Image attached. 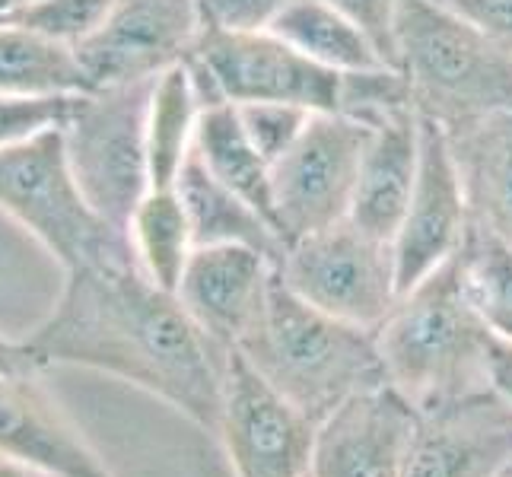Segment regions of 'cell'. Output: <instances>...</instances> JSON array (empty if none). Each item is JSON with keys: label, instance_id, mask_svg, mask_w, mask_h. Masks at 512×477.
Instances as JSON below:
<instances>
[{"label": "cell", "instance_id": "5b68a950", "mask_svg": "<svg viewBox=\"0 0 512 477\" xmlns=\"http://www.w3.org/2000/svg\"><path fill=\"white\" fill-rule=\"evenodd\" d=\"M0 210L29 229L58 258L64 274L137 261L131 236L102 220L83 198L61 128L0 150Z\"/></svg>", "mask_w": 512, "mask_h": 477}, {"label": "cell", "instance_id": "30bf717a", "mask_svg": "<svg viewBox=\"0 0 512 477\" xmlns=\"http://www.w3.org/2000/svg\"><path fill=\"white\" fill-rule=\"evenodd\" d=\"M319 423L280 395L239 350L229 353L220 443L236 477H309Z\"/></svg>", "mask_w": 512, "mask_h": 477}, {"label": "cell", "instance_id": "8d00e7d4", "mask_svg": "<svg viewBox=\"0 0 512 477\" xmlns=\"http://www.w3.org/2000/svg\"><path fill=\"white\" fill-rule=\"evenodd\" d=\"M497 477H512V465H506V468H503V471H500Z\"/></svg>", "mask_w": 512, "mask_h": 477}, {"label": "cell", "instance_id": "1f68e13d", "mask_svg": "<svg viewBox=\"0 0 512 477\" xmlns=\"http://www.w3.org/2000/svg\"><path fill=\"white\" fill-rule=\"evenodd\" d=\"M512 58V0H446Z\"/></svg>", "mask_w": 512, "mask_h": 477}, {"label": "cell", "instance_id": "9c48e42d", "mask_svg": "<svg viewBox=\"0 0 512 477\" xmlns=\"http://www.w3.org/2000/svg\"><path fill=\"white\" fill-rule=\"evenodd\" d=\"M369 131L353 118L315 112L296 144L271 166L277 229L287 245L347 220Z\"/></svg>", "mask_w": 512, "mask_h": 477}, {"label": "cell", "instance_id": "3957f363", "mask_svg": "<svg viewBox=\"0 0 512 477\" xmlns=\"http://www.w3.org/2000/svg\"><path fill=\"white\" fill-rule=\"evenodd\" d=\"M236 350L315 423L347 398L385 385L376 331L309 306L277 268L261 315Z\"/></svg>", "mask_w": 512, "mask_h": 477}, {"label": "cell", "instance_id": "f546056e", "mask_svg": "<svg viewBox=\"0 0 512 477\" xmlns=\"http://www.w3.org/2000/svg\"><path fill=\"white\" fill-rule=\"evenodd\" d=\"M293 0H198L204 29L214 32H264L277 23Z\"/></svg>", "mask_w": 512, "mask_h": 477}, {"label": "cell", "instance_id": "4dcf8cb0", "mask_svg": "<svg viewBox=\"0 0 512 477\" xmlns=\"http://www.w3.org/2000/svg\"><path fill=\"white\" fill-rule=\"evenodd\" d=\"M325 4L357 23L379 48L382 61L395 67V16L401 0H325Z\"/></svg>", "mask_w": 512, "mask_h": 477}, {"label": "cell", "instance_id": "4316f807", "mask_svg": "<svg viewBox=\"0 0 512 477\" xmlns=\"http://www.w3.org/2000/svg\"><path fill=\"white\" fill-rule=\"evenodd\" d=\"M112 4L115 0H32V4L0 16V20L29 26L67 45H80L86 35L99 29Z\"/></svg>", "mask_w": 512, "mask_h": 477}, {"label": "cell", "instance_id": "ba28073f", "mask_svg": "<svg viewBox=\"0 0 512 477\" xmlns=\"http://www.w3.org/2000/svg\"><path fill=\"white\" fill-rule=\"evenodd\" d=\"M277 274L309 306L369 331L401 299L392 242L369 236L353 220L293 239Z\"/></svg>", "mask_w": 512, "mask_h": 477}, {"label": "cell", "instance_id": "d4e9b609", "mask_svg": "<svg viewBox=\"0 0 512 477\" xmlns=\"http://www.w3.org/2000/svg\"><path fill=\"white\" fill-rule=\"evenodd\" d=\"M458 268L487 328L497 338L512 341V245L484 233L481 226H468Z\"/></svg>", "mask_w": 512, "mask_h": 477}, {"label": "cell", "instance_id": "52a82bcc", "mask_svg": "<svg viewBox=\"0 0 512 477\" xmlns=\"http://www.w3.org/2000/svg\"><path fill=\"white\" fill-rule=\"evenodd\" d=\"M201 109L220 102H287L309 112L338 115L341 77L296 51L274 32L204 29L185 61Z\"/></svg>", "mask_w": 512, "mask_h": 477}, {"label": "cell", "instance_id": "8fae6325", "mask_svg": "<svg viewBox=\"0 0 512 477\" xmlns=\"http://www.w3.org/2000/svg\"><path fill=\"white\" fill-rule=\"evenodd\" d=\"M204 35L198 0H115L77 48L93 90L156 80L185 64Z\"/></svg>", "mask_w": 512, "mask_h": 477}, {"label": "cell", "instance_id": "7a4b0ae2", "mask_svg": "<svg viewBox=\"0 0 512 477\" xmlns=\"http://www.w3.org/2000/svg\"><path fill=\"white\" fill-rule=\"evenodd\" d=\"M385 382L423 414L493 388V331L465 290L458 255L401 293L376 328Z\"/></svg>", "mask_w": 512, "mask_h": 477}, {"label": "cell", "instance_id": "7c38bea8", "mask_svg": "<svg viewBox=\"0 0 512 477\" xmlns=\"http://www.w3.org/2000/svg\"><path fill=\"white\" fill-rule=\"evenodd\" d=\"M471 226L468 198L446 128L420 115V166L408 214L392 242L398 290L408 293L423 277L462 252Z\"/></svg>", "mask_w": 512, "mask_h": 477}, {"label": "cell", "instance_id": "44dd1931", "mask_svg": "<svg viewBox=\"0 0 512 477\" xmlns=\"http://www.w3.org/2000/svg\"><path fill=\"white\" fill-rule=\"evenodd\" d=\"M194 147H198L204 166L214 172L226 188H233L239 198L249 201L258 214L277 229L271 163L255 150L249 134H245L236 102H220V105H210V109H201L198 131H194Z\"/></svg>", "mask_w": 512, "mask_h": 477}, {"label": "cell", "instance_id": "e575fe53", "mask_svg": "<svg viewBox=\"0 0 512 477\" xmlns=\"http://www.w3.org/2000/svg\"><path fill=\"white\" fill-rule=\"evenodd\" d=\"M0 477H51V474H42L35 468H26V465H16L10 458L0 455Z\"/></svg>", "mask_w": 512, "mask_h": 477}, {"label": "cell", "instance_id": "277c9868", "mask_svg": "<svg viewBox=\"0 0 512 477\" xmlns=\"http://www.w3.org/2000/svg\"><path fill=\"white\" fill-rule=\"evenodd\" d=\"M395 70L408 77L417 115L439 125L512 112V58L446 0H401Z\"/></svg>", "mask_w": 512, "mask_h": 477}, {"label": "cell", "instance_id": "83f0119b", "mask_svg": "<svg viewBox=\"0 0 512 477\" xmlns=\"http://www.w3.org/2000/svg\"><path fill=\"white\" fill-rule=\"evenodd\" d=\"M236 109L245 134H249L255 150L271 166L296 144L299 134L306 131L309 118L315 115L309 109H299V105H287V102H242Z\"/></svg>", "mask_w": 512, "mask_h": 477}, {"label": "cell", "instance_id": "e0dca14e", "mask_svg": "<svg viewBox=\"0 0 512 477\" xmlns=\"http://www.w3.org/2000/svg\"><path fill=\"white\" fill-rule=\"evenodd\" d=\"M420 166V115H401L369 131L360 159L350 214L360 229L382 242H395L408 214Z\"/></svg>", "mask_w": 512, "mask_h": 477}, {"label": "cell", "instance_id": "2e32d148", "mask_svg": "<svg viewBox=\"0 0 512 477\" xmlns=\"http://www.w3.org/2000/svg\"><path fill=\"white\" fill-rule=\"evenodd\" d=\"M274 268L249 245H204L191 252L175 296L210 341L236 350L261 315Z\"/></svg>", "mask_w": 512, "mask_h": 477}, {"label": "cell", "instance_id": "d6986e66", "mask_svg": "<svg viewBox=\"0 0 512 477\" xmlns=\"http://www.w3.org/2000/svg\"><path fill=\"white\" fill-rule=\"evenodd\" d=\"M175 191L185 204L194 249H204V245H249V249L268 255L274 264L284 258L287 245L277 229L204 166L198 147L188 153Z\"/></svg>", "mask_w": 512, "mask_h": 477}, {"label": "cell", "instance_id": "ffe728a7", "mask_svg": "<svg viewBox=\"0 0 512 477\" xmlns=\"http://www.w3.org/2000/svg\"><path fill=\"white\" fill-rule=\"evenodd\" d=\"M93 83L77 48L29 26L0 20V96H83Z\"/></svg>", "mask_w": 512, "mask_h": 477}, {"label": "cell", "instance_id": "8992f818", "mask_svg": "<svg viewBox=\"0 0 512 477\" xmlns=\"http://www.w3.org/2000/svg\"><path fill=\"white\" fill-rule=\"evenodd\" d=\"M156 80L102 86L77 99L64 150L83 198L102 220L125 229L150 191L147 118Z\"/></svg>", "mask_w": 512, "mask_h": 477}, {"label": "cell", "instance_id": "d590c367", "mask_svg": "<svg viewBox=\"0 0 512 477\" xmlns=\"http://www.w3.org/2000/svg\"><path fill=\"white\" fill-rule=\"evenodd\" d=\"M26 4H32V0H0V16H7V13H13V10L26 7Z\"/></svg>", "mask_w": 512, "mask_h": 477}, {"label": "cell", "instance_id": "6da1fadb", "mask_svg": "<svg viewBox=\"0 0 512 477\" xmlns=\"http://www.w3.org/2000/svg\"><path fill=\"white\" fill-rule=\"evenodd\" d=\"M64 277L55 309L26 338L39 366L115 376L217 436L233 350L210 341L179 296L156 287L137 261L96 264Z\"/></svg>", "mask_w": 512, "mask_h": 477}, {"label": "cell", "instance_id": "836d02e7", "mask_svg": "<svg viewBox=\"0 0 512 477\" xmlns=\"http://www.w3.org/2000/svg\"><path fill=\"white\" fill-rule=\"evenodd\" d=\"M490 382L506 401H512V341H503L497 334L490 347Z\"/></svg>", "mask_w": 512, "mask_h": 477}, {"label": "cell", "instance_id": "484cf974", "mask_svg": "<svg viewBox=\"0 0 512 477\" xmlns=\"http://www.w3.org/2000/svg\"><path fill=\"white\" fill-rule=\"evenodd\" d=\"M417 105L411 96L408 77L395 67H373V70H353L341 77V102L338 115L360 121L366 128H379L385 121H395L401 115H414Z\"/></svg>", "mask_w": 512, "mask_h": 477}, {"label": "cell", "instance_id": "4fadbf2b", "mask_svg": "<svg viewBox=\"0 0 512 477\" xmlns=\"http://www.w3.org/2000/svg\"><path fill=\"white\" fill-rule=\"evenodd\" d=\"M420 411L398 388L347 398L315 433L309 477H404Z\"/></svg>", "mask_w": 512, "mask_h": 477}, {"label": "cell", "instance_id": "ac0fdd59", "mask_svg": "<svg viewBox=\"0 0 512 477\" xmlns=\"http://www.w3.org/2000/svg\"><path fill=\"white\" fill-rule=\"evenodd\" d=\"M443 128L462 172L471 226L512 245V112Z\"/></svg>", "mask_w": 512, "mask_h": 477}, {"label": "cell", "instance_id": "d6a6232c", "mask_svg": "<svg viewBox=\"0 0 512 477\" xmlns=\"http://www.w3.org/2000/svg\"><path fill=\"white\" fill-rule=\"evenodd\" d=\"M45 373L26 341H10L0 334V376H29Z\"/></svg>", "mask_w": 512, "mask_h": 477}, {"label": "cell", "instance_id": "f1b7e54d", "mask_svg": "<svg viewBox=\"0 0 512 477\" xmlns=\"http://www.w3.org/2000/svg\"><path fill=\"white\" fill-rule=\"evenodd\" d=\"M77 99L80 96H0V150L64 128Z\"/></svg>", "mask_w": 512, "mask_h": 477}, {"label": "cell", "instance_id": "7402d4cb", "mask_svg": "<svg viewBox=\"0 0 512 477\" xmlns=\"http://www.w3.org/2000/svg\"><path fill=\"white\" fill-rule=\"evenodd\" d=\"M268 32L280 35L287 45L303 51L306 58L328 70H338V74L373 70L385 64L373 39L325 0H293Z\"/></svg>", "mask_w": 512, "mask_h": 477}, {"label": "cell", "instance_id": "9a60e30c", "mask_svg": "<svg viewBox=\"0 0 512 477\" xmlns=\"http://www.w3.org/2000/svg\"><path fill=\"white\" fill-rule=\"evenodd\" d=\"M0 455L51 477H115L42 373L0 376Z\"/></svg>", "mask_w": 512, "mask_h": 477}, {"label": "cell", "instance_id": "cb8c5ba5", "mask_svg": "<svg viewBox=\"0 0 512 477\" xmlns=\"http://www.w3.org/2000/svg\"><path fill=\"white\" fill-rule=\"evenodd\" d=\"M128 236L144 274L169 293L179 290L194 252L185 204L175 188H150L128 223Z\"/></svg>", "mask_w": 512, "mask_h": 477}, {"label": "cell", "instance_id": "5bb4252c", "mask_svg": "<svg viewBox=\"0 0 512 477\" xmlns=\"http://www.w3.org/2000/svg\"><path fill=\"white\" fill-rule=\"evenodd\" d=\"M512 465V401L497 388L420 414L404 477H497Z\"/></svg>", "mask_w": 512, "mask_h": 477}, {"label": "cell", "instance_id": "603a6c76", "mask_svg": "<svg viewBox=\"0 0 512 477\" xmlns=\"http://www.w3.org/2000/svg\"><path fill=\"white\" fill-rule=\"evenodd\" d=\"M201 118V99L194 93L188 64H175L156 77L147 144H150V188H175L188 153L194 150V131Z\"/></svg>", "mask_w": 512, "mask_h": 477}]
</instances>
